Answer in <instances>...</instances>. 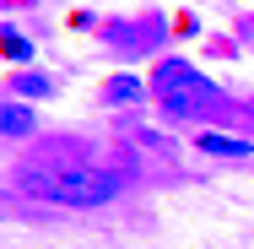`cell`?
Returning <instances> with one entry per match:
<instances>
[{"label": "cell", "instance_id": "cell-1", "mask_svg": "<svg viewBox=\"0 0 254 249\" xmlns=\"http://www.w3.org/2000/svg\"><path fill=\"white\" fill-rule=\"evenodd\" d=\"M22 195L54 200V206H108L125 190V173L98 163H49V168H22Z\"/></svg>", "mask_w": 254, "mask_h": 249}, {"label": "cell", "instance_id": "cell-4", "mask_svg": "<svg viewBox=\"0 0 254 249\" xmlns=\"http://www.w3.org/2000/svg\"><path fill=\"white\" fill-rule=\"evenodd\" d=\"M0 130L5 136H33V108L27 103H5L0 108Z\"/></svg>", "mask_w": 254, "mask_h": 249}, {"label": "cell", "instance_id": "cell-2", "mask_svg": "<svg viewBox=\"0 0 254 249\" xmlns=\"http://www.w3.org/2000/svg\"><path fill=\"white\" fill-rule=\"evenodd\" d=\"M157 92H162V114L168 119H195V114H211L222 92H216V82H205L195 65H184V60H162L157 65Z\"/></svg>", "mask_w": 254, "mask_h": 249}, {"label": "cell", "instance_id": "cell-3", "mask_svg": "<svg viewBox=\"0 0 254 249\" xmlns=\"http://www.w3.org/2000/svg\"><path fill=\"white\" fill-rule=\"evenodd\" d=\"M195 147H200V152H211V157H249V152H254L244 136H211V130H205Z\"/></svg>", "mask_w": 254, "mask_h": 249}, {"label": "cell", "instance_id": "cell-5", "mask_svg": "<svg viewBox=\"0 0 254 249\" xmlns=\"http://www.w3.org/2000/svg\"><path fill=\"white\" fill-rule=\"evenodd\" d=\"M141 92H146L141 76H114V82L103 87V98H108V103H141Z\"/></svg>", "mask_w": 254, "mask_h": 249}, {"label": "cell", "instance_id": "cell-6", "mask_svg": "<svg viewBox=\"0 0 254 249\" xmlns=\"http://www.w3.org/2000/svg\"><path fill=\"white\" fill-rule=\"evenodd\" d=\"M0 49H5V60H16V65H27V60H33V44H27V38H16L11 27H5V44H0Z\"/></svg>", "mask_w": 254, "mask_h": 249}, {"label": "cell", "instance_id": "cell-7", "mask_svg": "<svg viewBox=\"0 0 254 249\" xmlns=\"http://www.w3.org/2000/svg\"><path fill=\"white\" fill-rule=\"evenodd\" d=\"M16 92H22V98H44L49 82H44V76H16Z\"/></svg>", "mask_w": 254, "mask_h": 249}]
</instances>
